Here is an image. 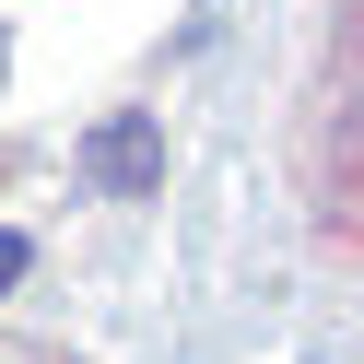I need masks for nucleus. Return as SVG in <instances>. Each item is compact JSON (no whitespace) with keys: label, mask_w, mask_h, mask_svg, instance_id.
I'll list each match as a JSON object with an SVG mask.
<instances>
[{"label":"nucleus","mask_w":364,"mask_h":364,"mask_svg":"<svg viewBox=\"0 0 364 364\" xmlns=\"http://www.w3.org/2000/svg\"><path fill=\"white\" fill-rule=\"evenodd\" d=\"M24 270H36V247H24V235H12V223H0V294L24 282Z\"/></svg>","instance_id":"1"}]
</instances>
